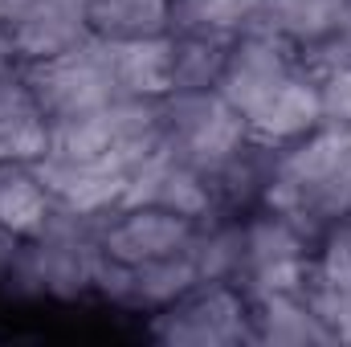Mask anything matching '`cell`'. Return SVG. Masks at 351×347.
Instances as JSON below:
<instances>
[{
    "label": "cell",
    "mask_w": 351,
    "mask_h": 347,
    "mask_svg": "<svg viewBox=\"0 0 351 347\" xmlns=\"http://www.w3.org/2000/svg\"><path fill=\"white\" fill-rule=\"evenodd\" d=\"M21 78L49 123L102 110L110 98H119L114 74H110V41H102L94 33L82 45H74L58 58L21 66Z\"/></svg>",
    "instance_id": "cell-1"
},
{
    "label": "cell",
    "mask_w": 351,
    "mask_h": 347,
    "mask_svg": "<svg viewBox=\"0 0 351 347\" xmlns=\"http://www.w3.org/2000/svg\"><path fill=\"white\" fill-rule=\"evenodd\" d=\"M164 143L184 164L213 176L250 143V127L217 90H176L164 98Z\"/></svg>",
    "instance_id": "cell-2"
},
{
    "label": "cell",
    "mask_w": 351,
    "mask_h": 347,
    "mask_svg": "<svg viewBox=\"0 0 351 347\" xmlns=\"http://www.w3.org/2000/svg\"><path fill=\"white\" fill-rule=\"evenodd\" d=\"M156 335L168 344H237L254 335V307L237 282H196L180 302L156 311Z\"/></svg>",
    "instance_id": "cell-3"
},
{
    "label": "cell",
    "mask_w": 351,
    "mask_h": 347,
    "mask_svg": "<svg viewBox=\"0 0 351 347\" xmlns=\"http://www.w3.org/2000/svg\"><path fill=\"white\" fill-rule=\"evenodd\" d=\"M200 221H188L180 213L156 208V204H135V208H114L98 233V246L110 261L123 265H143V261L168 258L192 246Z\"/></svg>",
    "instance_id": "cell-4"
},
{
    "label": "cell",
    "mask_w": 351,
    "mask_h": 347,
    "mask_svg": "<svg viewBox=\"0 0 351 347\" xmlns=\"http://www.w3.org/2000/svg\"><path fill=\"white\" fill-rule=\"evenodd\" d=\"M241 119L250 127V139H258L265 147H286V143L311 135L323 123L319 82L298 66L290 78H282L269 94H262Z\"/></svg>",
    "instance_id": "cell-5"
},
{
    "label": "cell",
    "mask_w": 351,
    "mask_h": 347,
    "mask_svg": "<svg viewBox=\"0 0 351 347\" xmlns=\"http://www.w3.org/2000/svg\"><path fill=\"white\" fill-rule=\"evenodd\" d=\"M110 74L119 94L131 98H168L176 94V37H135L110 41Z\"/></svg>",
    "instance_id": "cell-6"
},
{
    "label": "cell",
    "mask_w": 351,
    "mask_h": 347,
    "mask_svg": "<svg viewBox=\"0 0 351 347\" xmlns=\"http://www.w3.org/2000/svg\"><path fill=\"white\" fill-rule=\"evenodd\" d=\"M258 21L294 49H311L348 25V0H265Z\"/></svg>",
    "instance_id": "cell-7"
},
{
    "label": "cell",
    "mask_w": 351,
    "mask_h": 347,
    "mask_svg": "<svg viewBox=\"0 0 351 347\" xmlns=\"http://www.w3.org/2000/svg\"><path fill=\"white\" fill-rule=\"evenodd\" d=\"M53 213V196L33 164H0V229L12 237H37Z\"/></svg>",
    "instance_id": "cell-8"
},
{
    "label": "cell",
    "mask_w": 351,
    "mask_h": 347,
    "mask_svg": "<svg viewBox=\"0 0 351 347\" xmlns=\"http://www.w3.org/2000/svg\"><path fill=\"white\" fill-rule=\"evenodd\" d=\"M176 0H90L86 29L102 41H135L172 33Z\"/></svg>",
    "instance_id": "cell-9"
},
{
    "label": "cell",
    "mask_w": 351,
    "mask_h": 347,
    "mask_svg": "<svg viewBox=\"0 0 351 347\" xmlns=\"http://www.w3.org/2000/svg\"><path fill=\"white\" fill-rule=\"evenodd\" d=\"M200 282V270L192 261V250H180V254H168V258L143 261L135 265V278H131V302L135 311H164L180 302L192 286Z\"/></svg>",
    "instance_id": "cell-10"
},
{
    "label": "cell",
    "mask_w": 351,
    "mask_h": 347,
    "mask_svg": "<svg viewBox=\"0 0 351 347\" xmlns=\"http://www.w3.org/2000/svg\"><path fill=\"white\" fill-rule=\"evenodd\" d=\"M176 37V90H217L233 37L208 29H184Z\"/></svg>",
    "instance_id": "cell-11"
},
{
    "label": "cell",
    "mask_w": 351,
    "mask_h": 347,
    "mask_svg": "<svg viewBox=\"0 0 351 347\" xmlns=\"http://www.w3.org/2000/svg\"><path fill=\"white\" fill-rule=\"evenodd\" d=\"M265 0H176L172 8V33L184 29H208V33H225L237 37L241 29H250L258 21Z\"/></svg>",
    "instance_id": "cell-12"
},
{
    "label": "cell",
    "mask_w": 351,
    "mask_h": 347,
    "mask_svg": "<svg viewBox=\"0 0 351 347\" xmlns=\"http://www.w3.org/2000/svg\"><path fill=\"white\" fill-rule=\"evenodd\" d=\"M319 102H323V123H331V127L351 123V62L319 78Z\"/></svg>",
    "instance_id": "cell-13"
},
{
    "label": "cell",
    "mask_w": 351,
    "mask_h": 347,
    "mask_svg": "<svg viewBox=\"0 0 351 347\" xmlns=\"http://www.w3.org/2000/svg\"><path fill=\"white\" fill-rule=\"evenodd\" d=\"M16 70H21V58H16V45H12L8 25L0 21V82H4V78H12Z\"/></svg>",
    "instance_id": "cell-14"
},
{
    "label": "cell",
    "mask_w": 351,
    "mask_h": 347,
    "mask_svg": "<svg viewBox=\"0 0 351 347\" xmlns=\"http://www.w3.org/2000/svg\"><path fill=\"white\" fill-rule=\"evenodd\" d=\"M343 131H348V152H351V123H348V127H343Z\"/></svg>",
    "instance_id": "cell-15"
},
{
    "label": "cell",
    "mask_w": 351,
    "mask_h": 347,
    "mask_svg": "<svg viewBox=\"0 0 351 347\" xmlns=\"http://www.w3.org/2000/svg\"><path fill=\"white\" fill-rule=\"evenodd\" d=\"M0 237H4V229H0Z\"/></svg>",
    "instance_id": "cell-16"
}]
</instances>
